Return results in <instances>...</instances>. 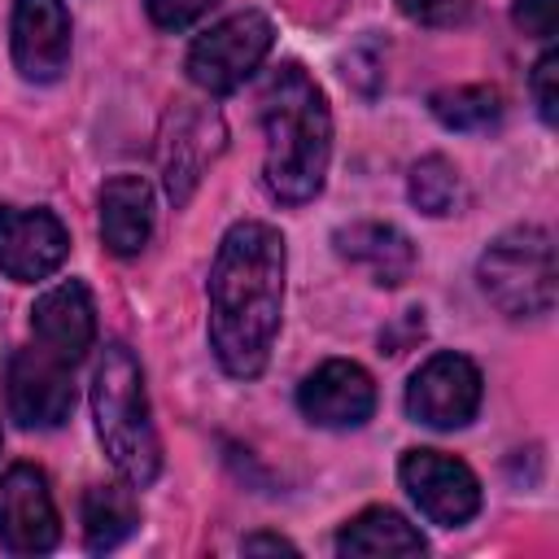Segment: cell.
<instances>
[{
	"mask_svg": "<svg viewBox=\"0 0 559 559\" xmlns=\"http://www.w3.org/2000/svg\"><path fill=\"white\" fill-rule=\"evenodd\" d=\"M284 236L271 223L245 218L231 223L227 236L218 240L205 297H210V345L214 358L227 376L253 380L262 376L275 332H280V310H284Z\"/></svg>",
	"mask_w": 559,
	"mask_h": 559,
	"instance_id": "obj_1",
	"label": "cell"
},
{
	"mask_svg": "<svg viewBox=\"0 0 559 559\" xmlns=\"http://www.w3.org/2000/svg\"><path fill=\"white\" fill-rule=\"evenodd\" d=\"M258 118L266 135V188L284 205L319 197L332 162V114L319 83L301 66H280L258 96Z\"/></svg>",
	"mask_w": 559,
	"mask_h": 559,
	"instance_id": "obj_2",
	"label": "cell"
},
{
	"mask_svg": "<svg viewBox=\"0 0 559 559\" xmlns=\"http://www.w3.org/2000/svg\"><path fill=\"white\" fill-rule=\"evenodd\" d=\"M92 415L100 445L131 489H144L162 472V441L148 415L144 371L127 345H105L92 371Z\"/></svg>",
	"mask_w": 559,
	"mask_h": 559,
	"instance_id": "obj_3",
	"label": "cell"
},
{
	"mask_svg": "<svg viewBox=\"0 0 559 559\" xmlns=\"http://www.w3.org/2000/svg\"><path fill=\"white\" fill-rule=\"evenodd\" d=\"M480 288L511 319H537L555 306V236L537 223L502 231L480 253Z\"/></svg>",
	"mask_w": 559,
	"mask_h": 559,
	"instance_id": "obj_4",
	"label": "cell"
},
{
	"mask_svg": "<svg viewBox=\"0 0 559 559\" xmlns=\"http://www.w3.org/2000/svg\"><path fill=\"white\" fill-rule=\"evenodd\" d=\"M271 44H275V26H271L266 13H258V9L231 13V17H223L218 26H210L188 48V79L201 92H210V96L236 92L262 66V57L271 52Z\"/></svg>",
	"mask_w": 559,
	"mask_h": 559,
	"instance_id": "obj_5",
	"label": "cell"
},
{
	"mask_svg": "<svg viewBox=\"0 0 559 559\" xmlns=\"http://www.w3.org/2000/svg\"><path fill=\"white\" fill-rule=\"evenodd\" d=\"M402 489L411 502L441 528H459L480 511V480L476 472L441 450H406L397 463Z\"/></svg>",
	"mask_w": 559,
	"mask_h": 559,
	"instance_id": "obj_6",
	"label": "cell"
},
{
	"mask_svg": "<svg viewBox=\"0 0 559 559\" xmlns=\"http://www.w3.org/2000/svg\"><path fill=\"white\" fill-rule=\"evenodd\" d=\"M480 371L463 354H432L406 384V415L424 428L454 432L480 411Z\"/></svg>",
	"mask_w": 559,
	"mask_h": 559,
	"instance_id": "obj_7",
	"label": "cell"
},
{
	"mask_svg": "<svg viewBox=\"0 0 559 559\" xmlns=\"http://www.w3.org/2000/svg\"><path fill=\"white\" fill-rule=\"evenodd\" d=\"M70 362L48 354L44 345H26L9 358L4 367V397L9 415L22 428H61L74 406V384H70Z\"/></svg>",
	"mask_w": 559,
	"mask_h": 559,
	"instance_id": "obj_8",
	"label": "cell"
},
{
	"mask_svg": "<svg viewBox=\"0 0 559 559\" xmlns=\"http://www.w3.org/2000/svg\"><path fill=\"white\" fill-rule=\"evenodd\" d=\"M61 537V520L48 493V480L31 463L0 472V542L13 555H44Z\"/></svg>",
	"mask_w": 559,
	"mask_h": 559,
	"instance_id": "obj_9",
	"label": "cell"
},
{
	"mask_svg": "<svg viewBox=\"0 0 559 559\" xmlns=\"http://www.w3.org/2000/svg\"><path fill=\"white\" fill-rule=\"evenodd\" d=\"M70 253V231L48 210L0 205V271L17 284L52 275Z\"/></svg>",
	"mask_w": 559,
	"mask_h": 559,
	"instance_id": "obj_10",
	"label": "cell"
},
{
	"mask_svg": "<svg viewBox=\"0 0 559 559\" xmlns=\"http://www.w3.org/2000/svg\"><path fill=\"white\" fill-rule=\"evenodd\" d=\"M13 66L31 83H52L70 66V13L61 0H17L9 22Z\"/></svg>",
	"mask_w": 559,
	"mask_h": 559,
	"instance_id": "obj_11",
	"label": "cell"
},
{
	"mask_svg": "<svg viewBox=\"0 0 559 559\" xmlns=\"http://www.w3.org/2000/svg\"><path fill=\"white\" fill-rule=\"evenodd\" d=\"M297 406L319 428H358L376 411V384L358 362L328 358L301 380Z\"/></svg>",
	"mask_w": 559,
	"mask_h": 559,
	"instance_id": "obj_12",
	"label": "cell"
},
{
	"mask_svg": "<svg viewBox=\"0 0 559 559\" xmlns=\"http://www.w3.org/2000/svg\"><path fill=\"white\" fill-rule=\"evenodd\" d=\"M31 332H35V345H44L61 362L79 367L87 358V349L96 345V306H92L87 284L66 280V284L48 288L31 306Z\"/></svg>",
	"mask_w": 559,
	"mask_h": 559,
	"instance_id": "obj_13",
	"label": "cell"
},
{
	"mask_svg": "<svg viewBox=\"0 0 559 559\" xmlns=\"http://www.w3.org/2000/svg\"><path fill=\"white\" fill-rule=\"evenodd\" d=\"M332 245H336V253L349 266L367 271V280L380 284V288L406 284L411 271H415V245L393 223H349V227H336Z\"/></svg>",
	"mask_w": 559,
	"mask_h": 559,
	"instance_id": "obj_14",
	"label": "cell"
},
{
	"mask_svg": "<svg viewBox=\"0 0 559 559\" xmlns=\"http://www.w3.org/2000/svg\"><path fill=\"white\" fill-rule=\"evenodd\" d=\"M153 236V188L140 175H114L100 188V240L118 258H135Z\"/></svg>",
	"mask_w": 559,
	"mask_h": 559,
	"instance_id": "obj_15",
	"label": "cell"
},
{
	"mask_svg": "<svg viewBox=\"0 0 559 559\" xmlns=\"http://www.w3.org/2000/svg\"><path fill=\"white\" fill-rule=\"evenodd\" d=\"M223 148V127L214 114H179L175 118V135L166 140L162 153V170H166V192L175 201H183L192 192V183L201 179V166Z\"/></svg>",
	"mask_w": 559,
	"mask_h": 559,
	"instance_id": "obj_16",
	"label": "cell"
},
{
	"mask_svg": "<svg viewBox=\"0 0 559 559\" xmlns=\"http://www.w3.org/2000/svg\"><path fill=\"white\" fill-rule=\"evenodd\" d=\"M336 550L341 555H424L428 542L393 507H367L336 533Z\"/></svg>",
	"mask_w": 559,
	"mask_h": 559,
	"instance_id": "obj_17",
	"label": "cell"
},
{
	"mask_svg": "<svg viewBox=\"0 0 559 559\" xmlns=\"http://www.w3.org/2000/svg\"><path fill=\"white\" fill-rule=\"evenodd\" d=\"M79 520H83V542H87V550H114V546H122L131 533H135V524H140V507H135V498H131V489H118V485H92L87 493H83V511H79Z\"/></svg>",
	"mask_w": 559,
	"mask_h": 559,
	"instance_id": "obj_18",
	"label": "cell"
},
{
	"mask_svg": "<svg viewBox=\"0 0 559 559\" xmlns=\"http://www.w3.org/2000/svg\"><path fill=\"white\" fill-rule=\"evenodd\" d=\"M428 109L445 131H489L502 118V92L485 83L441 87L428 96Z\"/></svg>",
	"mask_w": 559,
	"mask_h": 559,
	"instance_id": "obj_19",
	"label": "cell"
},
{
	"mask_svg": "<svg viewBox=\"0 0 559 559\" xmlns=\"http://www.w3.org/2000/svg\"><path fill=\"white\" fill-rule=\"evenodd\" d=\"M406 192L415 201V210L441 218V214H454L459 197H463V183H459V170L445 162V157H419L411 166V179H406Z\"/></svg>",
	"mask_w": 559,
	"mask_h": 559,
	"instance_id": "obj_20",
	"label": "cell"
},
{
	"mask_svg": "<svg viewBox=\"0 0 559 559\" xmlns=\"http://www.w3.org/2000/svg\"><path fill=\"white\" fill-rule=\"evenodd\" d=\"M528 87H533V100H537L542 122H555V118H559V52H555V48H546V52L537 57Z\"/></svg>",
	"mask_w": 559,
	"mask_h": 559,
	"instance_id": "obj_21",
	"label": "cell"
},
{
	"mask_svg": "<svg viewBox=\"0 0 559 559\" xmlns=\"http://www.w3.org/2000/svg\"><path fill=\"white\" fill-rule=\"evenodd\" d=\"M397 9L419 26H454L472 13V0H397Z\"/></svg>",
	"mask_w": 559,
	"mask_h": 559,
	"instance_id": "obj_22",
	"label": "cell"
},
{
	"mask_svg": "<svg viewBox=\"0 0 559 559\" xmlns=\"http://www.w3.org/2000/svg\"><path fill=\"white\" fill-rule=\"evenodd\" d=\"M218 0H148V17H153V26H162V31H183V26H192L201 13H210Z\"/></svg>",
	"mask_w": 559,
	"mask_h": 559,
	"instance_id": "obj_23",
	"label": "cell"
},
{
	"mask_svg": "<svg viewBox=\"0 0 559 559\" xmlns=\"http://www.w3.org/2000/svg\"><path fill=\"white\" fill-rule=\"evenodd\" d=\"M511 17L533 39H550L555 35V0H515Z\"/></svg>",
	"mask_w": 559,
	"mask_h": 559,
	"instance_id": "obj_24",
	"label": "cell"
},
{
	"mask_svg": "<svg viewBox=\"0 0 559 559\" xmlns=\"http://www.w3.org/2000/svg\"><path fill=\"white\" fill-rule=\"evenodd\" d=\"M245 555H262V550H271V555H297V546L288 542V537H275V533H253V537H245V546H240Z\"/></svg>",
	"mask_w": 559,
	"mask_h": 559,
	"instance_id": "obj_25",
	"label": "cell"
}]
</instances>
